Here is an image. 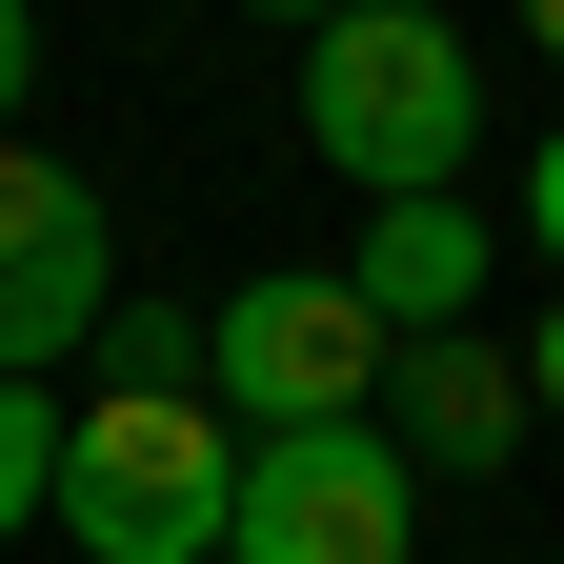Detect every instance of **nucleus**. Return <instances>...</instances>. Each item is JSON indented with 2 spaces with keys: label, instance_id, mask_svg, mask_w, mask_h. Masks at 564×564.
<instances>
[{
  "label": "nucleus",
  "instance_id": "nucleus-4",
  "mask_svg": "<svg viewBox=\"0 0 564 564\" xmlns=\"http://www.w3.org/2000/svg\"><path fill=\"white\" fill-rule=\"evenodd\" d=\"M423 544V464L383 423H303V444H242L223 564H403Z\"/></svg>",
  "mask_w": 564,
  "mask_h": 564
},
{
  "label": "nucleus",
  "instance_id": "nucleus-1",
  "mask_svg": "<svg viewBox=\"0 0 564 564\" xmlns=\"http://www.w3.org/2000/svg\"><path fill=\"white\" fill-rule=\"evenodd\" d=\"M242 423L202 403V343H121L101 403H61V544L82 564H223Z\"/></svg>",
  "mask_w": 564,
  "mask_h": 564
},
{
  "label": "nucleus",
  "instance_id": "nucleus-8",
  "mask_svg": "<svg viewBox=\"0 0 564 564\" xmlns=\"http://www.w3.org/2000/svg\"><path fill=\"white\" fill-rule=\"evenodd\" d=\"M21 524H61V403L0 383V544H21Z\"/></svg>",
  "mask_w": 564,
  "mask_h": 564
},
{
  "label": "nucleus",
  "instance_id": "nucleus-10",
  "mask_svg": "<svg viewBox=\"0 0 564 564\" xmlns=\"http://www.w3.org/2000/svg\"><path fill=\"white\" fill-rule=\"evenodd\" d=\"M21 101H41V21L0 0V141H21Z\"/></svg>",
  "mask_w": 564,
  "mask_h": 564
},
{
  "label": "nucleus",
  "instance_id": "nucleus-7",
  "mask_svg": "<svg viewBox=\"0 0 564 564\" xmlns=\"http://www.w3.org/2000/svg\"><path fill=\"white\" fill-rule=\"evenodd\" d=\"M484 262H505L484 202H364V262H343V282H364L383 343H444V323H484Z\"/></svg>",
  "mask_w": 564,
  "mask_h": 564
},
{
  "label": "nucleus",
  "instance_id": "nucleus-2",
  "mask_svg": "<svg viewBox=\"0 0 564 564\" xmlns=\"http://www.w3.org/2000/svg\"><path fill=\"white\" fill-rule=\"evenodd\" d=\"M303 141L364 202H464V162H484V61H464V21H423V0L303 21Z\"/></svg>",
  "mask_w": 564,
  "mask_h": 564
},
{
  "label": "nucleus",
  "instance_id": "nucleus-9",
  "mask_svg": "<svg viewBox=\"0 0 564 564\" xmlns=\"http://www.w3.org/2000/svg\"><path fill=\"white\" fill-rule=\"evenodd\" d=\"M524 242H544V262H564V121H544V141H524Z\"/></svg>",
  "mask_w": 564,
  "mask_h": 564
},
{
  "label": "nucleus",
  "instance_id": "nucleus-3",
  "mask_svg": "<svg viewBox=\"0 0 564 564\" xmlns=\"http://www.w3.org/2000/svg\"><path fill=\"white\" fill-rule=\"evenodd\" d=\"M383 364L403 343L364 323V282L343 262H262L202 303V403L242 423V444H303V423H383Z\"/></svg>",
  "mask_w": 564,
  "mask_h": 564
},
{
  "label": "nucleus",
  "instance_id": "nucleus-12",
  "mask_svg": "<svg viewBox=\"0 0 564 564\" xmlns=\"http://www.w3.org/2000/svg\"><path fill=\"white\" fill-rule=\"evenodd\" d=\"M544 61H564V0H544Z\"/></svg>",
  "mask_w": 564,
  "mask_h": 564
},
{
  "label": "nucleus",
  "instance_id": "nucleus-6",
  "mask_svg": "<svg viewBox=\"0 0 564 564\" xmlns=\"http://www.w3.org/2000/svg\"><path fill=\"white\" fill-rule=\"evenodd\" d=\"M524 423H544V403H524V343H484V323H444V343L383 364V444H403L423 484H484Z\"/></svg>",
  "mask_w": 564,
  "mask_h": 564
},
{
  "label": "nucleus",
  "instance_id": "nucleus-11",
  "mask_svg": "<svg viewBox=\"0 0 564 564\" xmlns=\"http://www.w3.org/2000/svg\"><path fill=\"white\" fill-rule=\"evenodd\" d=\"M524 403H544V423H564V323H544V343H524Z\"/></svg>",
  "mask_w": 564,
  "mask_h": 564
},
{
  "label": "nucleus",
  "instance_id": "nucleus-5",
  "mask_svg": "<svg viewBox=\"0 0 564 564\" xmlns=\"http://www.w3.org/2000/svg\"><path fill=\"white\" fill-rule=\"evenodd\" d=\"M121 323V223L82 162H41V141H0V383L82 364V343Z\"/></svg>",
  "mask_w": 564,
  "mask_h": 564
}]
</instances>
